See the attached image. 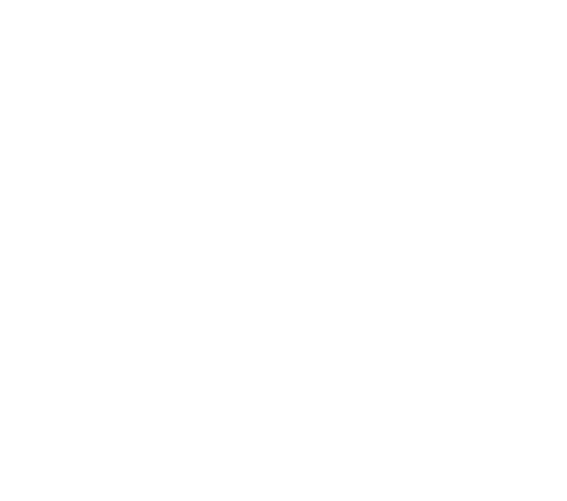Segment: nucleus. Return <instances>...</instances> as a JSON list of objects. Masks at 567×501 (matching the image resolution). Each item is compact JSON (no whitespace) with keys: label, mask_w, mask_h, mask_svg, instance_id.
<instances>
[]
</instances>
